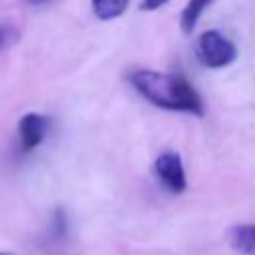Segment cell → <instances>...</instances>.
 <instances>
[{
    "label": "cell",
    "mask_w": 255,
    "mask_h": 255,
    "mask_svg": "<svg viewBox=\"0 0 255 255\" xmlns=\"http://www.w3.org/2000/svg\"><path fill=\"white\" fill-rule=\"evenodd\" d=\"M50 129V120L42 114L30 112L24 114L18 122V141H20V151L30 153L34 151L48 135Z\"/></svg>",
    "instance_id": "277c9868"
},
{
    "label": "cell",
    "mask_w": 255,
    "mask_h": 255,
    "mask_svg": "<svg viewBox=\"0 0 255 255\" xmlns=\"http://www.w3.org/2000/svg\"><path fill=\"white\" fill-rule=\"evenodd\" d=\"M128 4L129 0H92V12L98 20L110 22L124 16V12L128 10Z\"/></svg>",
    "instance_id": "52a82bcc"
},
{
    "label": "cell",
    "mask_w": 255,
    "mask_h": 255,
    "mask_svg": "<svg viewBox=\"0 0 255 255\" xmlns=\"http://www.w3.org/2000/svg\"><path fill=\"white\" fill-rule=\"evenodd\" d=\"M153 175L157 179V183L167 189L169 193H183L187 189V177H185V167H183V159L177 151L173 149H165L161 151L153 165Z\"/></svg>",
    "instance_id": "3957f363"
},
{
    "label": "cell",
    "mask_w": 255,
    "mask_h": 255,
    "mask_svg": "<svg viewBox=\"0 0 255 255\" xmlns=\"http://www.w3.org/2000/svg\"><path fill=\"white\" fill-rule=\"evenodd\" d=\"M213 0H187V4L183 6L181 10V16H179V28L183 34H191L195 24L199 22L201 14L211 6Z\"/></svg>",
    "instance_id": "8992f818"
},
{
    "label": "cell",
    "mask_w": 255,
    "mask_h": 255,
    "mask_svg": "<svg viewBox=\"0 0 255 255\" xmlns=\"http://www.w3.org/2000/svg\"><path fill=\"white\" fill-rule=\"evenodd\" d=\"M227 243L239 255H255V223H237L229 227Z\"/></svg>",
    "instance_id": "5b68a950"
},
{
    "label": "cell",
    "mask_w": 255,
    "mask_h": 255,
    "mask_svg": "<svg viewBox=\"0 0 255 255\" xmlns=\"http://www.w3.org/2000/svg\"><path fill=\"white\" fill-rule=\"evenodd\" d=\"M193 52L197 62L209 70H223L231 66L239 56L237 46L219 30L201 32L193 44Z\"/></svg>",
    "instance_id": "7a4b0ae2"
},
{
    "label": "cell",
    "mask_w": 255,
    "mask_h": 255,
    "mask_svg": "<svg viewBox=\"0 0 255 255\" xmlns=\"http://www.w3.org/2000/svg\"><path fill=\"white\" fill-rule=\"evenodd\" d=\"M0 255H8V253H0Z\"/></svg>",
    "instance_id": "7c38bea8"
},
{
    "label": "cell",
    "mask_w": 255,
    "mask_h": 255,
    "mask_svg": "<svg viewBox=\"0 0 255 255\" xmlns=\"http://www.w3.org/2000/svg\"><path fill=\"white\" fill-rule=\"evenodd\" d=\"M66 231H68V217H66L64 209H56V213L52 217V233L56 239H62V237H66Z\"/></svg>",
    "instance_id": "9c48e42d"
},
{
    "label": "cell",
    "mask_w": 255,
    "mask_h": 255,
    "mask_svg": "<svg viewBox=\"0 0 255 255\" xmlns=\"http://www.w3.org/2000/svg\"><path fill=\"white\" fill-rule=\"evenodd\" d=\"M128 82L143 100H147L155 108L191 114L197 118L205 116V104L199 92L179 74L151 68H135L128 72Z\"/></svg>",
    "instance_id": "6da1fadb"
},
{
    "label": "cell",
    "mask_w": 255,
    "mask_h": 255,
    "mask_svg": "<svg viewBox=\"0 0 255 255\" xmlns=\"http://www.w3.org/2000/svg\"><path fill=\"white\" fill-rule=\"evenodd\" d=\"M169 0H139V10L141 12H155L159 8H163Z\"/></svg>",
    "instance_id": "30bf717a"
},
{
    "label": "cell",
    "mask_w": 255,
    "mask_h": 255,
    "mask_svg": "<svg viewBox=\"0 0 255 255\" xmlns=\"http://www.w3.org/2000/svg\"><path fill=\"white\" fill-rule=\"evenodd\" d=\"M26 4H30V6H38V4H44V2H48V0H24Z\"/></svg>",
    "instance_id": "8fae6325"
},
{
    "label": "cell",
    "mask_w": 255,
    "mask_h": 255,
    "mask_svg": "<svg viewBox=\"0 0 255 255\" xmlns=\"http://www.w3.org/2000/svg\"><path fill=\"white\" fill-rule=\"evenodd\" d=\"M20 38V30L10 22H0V52L14 46Z\"/></svg>",
    "instance_id": "ba28073f"
}]
</instances>
